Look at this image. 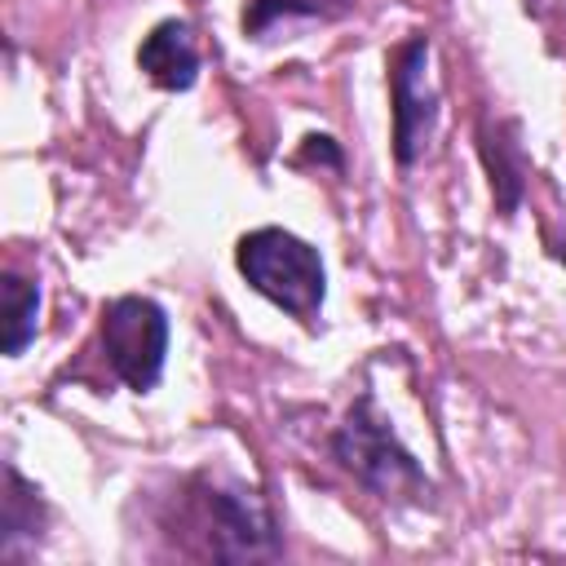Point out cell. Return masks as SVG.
Listing matches in <instances>:
<instances>
[{"label":"cell","instance_id":"6da1fadb","mask_svg":"<svg viewBox=\"0 0 566 566\" xmlns=\"http://www.w3.org/2000/svg\"><path fill=\"white\" fill-rule=\"evenodd\" d=\"M332 455L345 473H354L371 495L394 504H433V482L416 464V455L398 442L389 429V416L376 407L371 394H363L345 420L332 433Z\"/></svg>","mask_w":566,"mask_h":566},{"label":"cell","instance_id":"7a4b0ae2","mask_svg":"<svg viewBox=\"0 0 566 566\" xmlns=\"http://www.w3.org/2000/svg\"><path fill=\"white\" fill-rule=\"evenodd\" d=\"M234 261L252 292H261L265 301H274L292 318H301L305 327L318 323V310L327 296V270H323L318 248H310L301 234H292L283 226L248 230L239 239Z\"/></svg>","mask_w":566,"mask_h":566},{"label":"cell","instance_id":"3957f363","mask_svg":"<svg viewBox=\"0 0 566 566\" xmlns=\"http://www.w3.org/2000/svg\"><path fill=\"white\" fill-rule=\"evenodd\" d=\"M199 553L217 562H261L283 553V535L265 509V500L239 482H199L195 491Z\"/></svg>","mask_w":566,"mask_h":566},{"label":"cell","instance_id":"277c9868","mask_svg":"<svg viewBox=\"0 0 566 566\" xmlns=\"http://www.w3.org/2000/svg\"><path fill=\"white\" fill-rule=\"evenodd\" d=\"M102 354L128 389L137 394L155 389L164 376V358H168L164 305L150 296H115L102 310Z\"/></svg>","mask_w":566,"mask_h":566},{"label":"cell","instance_id":"5b68a950","mask_svg":"<svg viewBox=\"0 0 566 566\" xmlns=\"http://www.w3.org/2000/svg\"><path fill=\"white\" fill-rule=\"evenodd\" d=\"M389 102H394V159L407 168L420 159L438 119V93L429 84V35H411L389 53Z\"/></svg>","mask_w":566,"mask_h":566},{"label":"cell","instance_id":"8992f818","mask_svg":"<svg viewBox=\"0 0 566 566\" xmlns=\"http://www.w3.org/2000/svg\"><path fill=\"white\" fill-rule=\"evenodd\" d=\"M478 155L486 164V177H491V195H495L500 217H513L522 208V195H526V150H522L517 119L482 115L478 119Z\"/></svg>","mask_w":566,"mask_h":566},{"label":"cell","instance_id":"52a82bcc","mask_svg":"<svg viewBox=\"0 0 566 566\" xmlns=\"http://www.w3.org/2000/svg\"><path fill=\"white\" fill-rule=\"evenodd\" d=\"M137 66L146 71V80L164 93H186L199 80V44L190 22L181 18H164L159 27H150V35L137 49Z\"/></svg>","mask_w":566,"mask_h":566},{"label":"cell","instance_id":"ba28073f","mask_svg":"<svg viewBox=\"0 0 566 566\" xmlns=\"http://www.w3.org/2000/svg\"><path fill=\"white\" fill-rule=\"evenodd\" d=\"M44 522L49 509L35 491V482H27L13 464H4V495H0V557L4 562H22L40 548L44 539Z\"/></svg>","mask_w":566,"mask_h":566},{"label":"cell","instance_id":"9c48e42d","mask_svg":"<svg viewBox=\"0 0 566 566\" xmlns=\"http://www.w3.org/2000/svg\"><path fill=\"white\" fill-rule=\"evenodd\" d=\"M354 9V0H248L243 4V35L261 40L265 31H274L279 22L287 18H318V22H332V18H345Z\"/></svg>","mask_w":566,"mask_h":566},{"label":"cell","instance_id":"30bf717a","mask_svg":"<svg viewBox=\"0 0 566 566\" xmlns=\"http://www.w3.org/2000/svg\"><path fill=\"white\" fill-rule=\"evenodd\" d=\"M0 296H4V354L18 358L40 327V287L22 274H4Z\"/></svg>","mask_w":566,"mask_h":566},{"label":"cell","instance_id":"8fae6325","mask_svg":"<svg viewBox=\"0 0 566 566\" xmlns=\"http://www.w3.org/2000/svg\"><path fill=\"white\" fill-rule=\"evenodd\" d=\"M526 13H535V18H566V0H526Z\"/></svg>","mask_w":566,"mask_h":566},{"label":"cell","instance_id":"7c38bea8","mask_svg":"<svg viewBox=\"0 0 566 566\" xmlns=\"http://www.w3.org/2000/svg\"><path fill=\"white\" fill-rule=\"evenodd\" d=\"M548 252H553V256H557V261H562V265H566V234H557V239H553V248H548Z\"/></svg>","mask_w":566,"mask_h":566}]
</instances>
